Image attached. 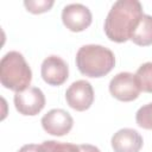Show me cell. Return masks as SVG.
<instances>
[{
	"instance_id": "cell-1",
	"label": "cell",
	"mask_w": 152,
	"mask_h": 152,
	"mask_svg": "<svg viewBox=\"0 0 152 152\" xmlns=\"http://www.w3.org/2000/svg\"><path fill=\"white\" fill-rule=\"evenodd\" d=\"M142 15V6L138 0L114 2L104 19L103 30L107 38L115 43L127 42Z\"/></svg>"
},
{
	"instance_id": "cell-2",
	"label": "cell",
	"mask_w": 152,
	"mask_h": 152,
	"mask_svg": "<svg viewBox=\"0 0 152 152\" xmlns=\"http://www.w3.org/2000/svg\"><path fill=\"white\" fill-rule=\"evenodd\" d=\"M76 66L78 71L91 78H100L112 71L115 65V56L106 46L88 44L78 49L76 53Z\"/></svg>"
},
{
	"instance_id": "cell-3",
	"label": "cell",
	"mask_w": 152,
	"mask_h": 152,
	"mask_svg": "<svg viewBox=\"0 0 152 152\" xmlns=\"http://www.w3.org/2000/svg\"><path fill=\"white\" fill-rule=\"evenodd\" d=\"M32 81V71L25 57L18 51H10L0 61V82L15 93L28 88Z\"/></svg>"
},
{
	"instance_id": "cell-4",
	"label": "cell",
	"mask_w": 152,
	"mask_h": 152,
	"mask_svg": "<svg viewBox=\"0 0 152 152\" xmlns=\"http://www.w3.org/2000/svg\"><path fill=\"white\" fill-rule=\"evenodd\" d=\"M141 89L135 75L132 72H119L109 82V93L113 97L122 102H129L138 99Z\"/></svg>"
},
{
	"instance_id": "cell-5",
	"label": "cell",
	"mask_w": 152,
	"mask_h": 152,
	"mask_svg": "<svg viewBox=\"0 0 152 152\" xmlns=\"http://www.w3.org/2000/svg\"><path fill=\"white\" fill-rule=\"evenodd\" d=\"M13 101L15 109L25 116H34L45 107L44 93L37 87H28L23 91L15 93Z\"/></svg>"
},
{
	"instance_id": "cell-6",
	"label": "cell",
	"mask_w": 152,
	"mask_h": 152,
	"mask_svg": "<svg viewBox=\"0 0 152 152\" xmlns=\"http://www.w3.org/2000/svg\"><path fill=\"white\" fill-rule=\"evenodd\" d=\"M65 100L72 109L77 112L87 110L94 102V89L86 80L75 81L66 89Z\"/></svg>"
},
{
	"instance_id": "cell-7",
	"label": "cell",
	"mask_w": 152,
	"mask_h": 152,
	"mask_svg": "<svg viewBox=\"0 0 152 152\" xmlns=\"http://www.w3.org/2000/svg\"><path fill=\"white\" fill-rule=\"evenodd\" d=\"M40 124L43 129L48 134L55 137H63L71 131L74 126V119L66 110L55 108L43 115Z\"/></svg>"
},
{
	"instance_id": "cell-8",
	"label": "cell",
	"mask_w": 152,
	"mask_h": 152,
	"mask_svg": "<svg viewBox=\"0 0 152 152\" xmlns=\"http://www.w3.org/2000/svg\"><path fill=\"white\" fill-rule=\"evenodd\" d=\"M93 17L90 10L82 4L66 5L62 11V21L71 32H82L91 24Z\"/></svg>"
},
{
	"instance_id": "cell-9",
	"label": "cell",
	"mask_w": 152,
	"mask_h": 152,
	"mask_svg": "<svg viewBox=\"0 0 152 152\" xmlns=\"http://www.w3.org/2000/svg\"><path fill=\"white\" fill-rule=\"evenodd\" d=\"M40 75L49 86H61L69 77V66L64 59L56 55L46 57L40 68Z\"/></svg>"
},
{
	"instance_id": "cell-10",
	"label": "cell",
	"mask_w": 152,
	"mask_h": 152,
	"mask_svg": "<svg viewBox=\"0 0 152 152\" xmlns=\"http://www.w3.org/2000/svg\"><path fill=\"white\" fill-rule=\"evenodd\" d=\"M114 152H139L144 140L140 133L133 128H121L110 139Z\"/></svg>"
},
{
	"instance_id": "cell-11",
	"label": "cell",
	"mask_w": 152,
	"mask_h": 152,
	"mask_svg": "<svg viewBox=\"0 0 152 152\" xmlns=\"http://www.w3.org/2000/svg\"><path fill=\"white\" fill-rule=\"evenodd\" d=\"M131 40L139 46L152 45V15L144 14L141 17L131 36Z\"/></svg>"
},
{
	"instance_id": "cell-12",
	"label": "cell",
	"mask_w": 152,
	"mask_h": 152,
	"mask_svg": "<svg viewBox=\"0 0 152 152\" xmlns=\"http://www.w3.org/2000/svg\"><path fill=\"white\" fill-rule=\"evenodd\" d=\"M134 75L140 89L145 93H152V62L141 64Z\"/></svg>"
},
{
	"instance_id": "cell-13",
	"label": "cell",
	"mask_w": 152,
	"mask_h": 152,
	"mask_svg": "<svg viewBox=\"0 0 152 152\" xmlns=\"http://www.w3.org/2000/svg\"><path fill=\"white\" fill-rule=\"evenodd\" d=\"M42 152H82L80 145L71 142H62L56 140H46L40 144Z\"/></svg>"
},
{
	"instance_id": "cell-14",
	"label": "cell",
	"mask_w": 152,
	"mask_h": 152,
	"mask_svg": "<svg viewBox=\"0 0 152 152\" xmlns=\"http://www.w3.org/2000/svg\"><path fill=\"white\" fill-rule=\"evenodd\" d=\"M135 122L144 129H152V102L138 109L135 114Z\"/></svg>"
},
{
	"instance_id": "cell-15",
	"label": "cell",
	"mask_w": 152,
	"mask_h": 152,
	"mask_svg": "<svg viewBox=\"0 0 152 152\" xmlns=\"http://www.w3.org/2000/svg\"><path fill=\"white\" fill-rule=\"evenodd\" d=\"M53 1L52 0H28V1H24V6L26 7V10L33 14H40L44 12L50 11V8L53 6Z\"/></svg>"
},
{
	"instance_id": "cell-16",
	"label": "cell",
	"mask_w": 152,
	"mask_h": 152,
	"mask_svg": "<svg viewBox=\"0 0 152 152\" xmlns=\"http://www.w3.org/2000/svg\"><path fill=\"white\" fill-rule=\"evenodd\" d=\"M18 152H42V147L40 145H36V144H26L24 146H21Z\"/></svg>"
},
{
	"instance_id": "cell-17",
	"label": "cell",
	"mask_w": 152,
	"mask_h": 152,
	"mask_svg": "<svg viewBox=\"0 0 152 152\" xmlns=\"http://www.w3.org/2000/svg\"><path fill=\"white\" fill-rule=\"evenodd\" d=\"M80 147H81L82 152H101L96 146L90 145V144H82V145H80Z\"/></svg>"
}]
</instances>
